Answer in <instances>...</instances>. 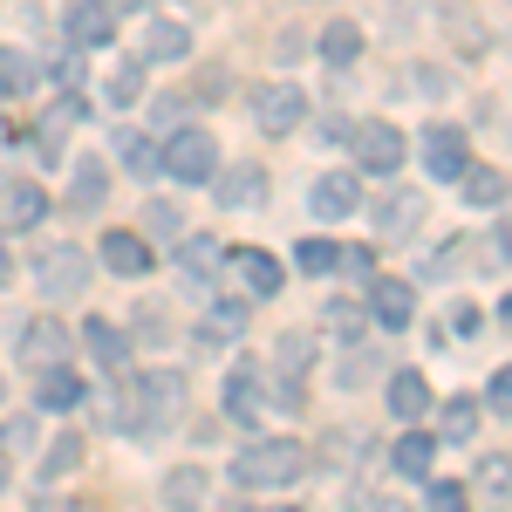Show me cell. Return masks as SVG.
<instances>
[{
	"label": "cell",
	"mask_w": 512,
	"mask_h": 512,
	"mask_svg": "<svg viewBox=\"0 0 512 512\" xmlns=\"http://www.w3.org/2000/svg\"><path fill=\"white\" fill-rule=\"evenodd\" d=\"M137 96H144V69H130V62H123L117 76H110V103L123 110V103H137Z\"/></svg>",
	"instance_id": "34"
},
{
	"label": "cell",
	"mask_w": 512,
	"mask_h": 512,
	"mask_svg": "<svg viewBox=\"0 0 512 512\" xmlns=\"http://www.w3.org/2000/svg\"><path fill=\"white\" fill-rule=\"evenodd\" d=\"M21 362H35V369H48V362H69V328H62V321H28Z\"/></svg>",
	"instance_id": "15"
},
{
	"label": "cell",
	"mask_w": 512,
	"mask_h": 512,
	"mask_svg": "<svg viewBox=\"0 0 512 512\" xmlns=\"http://www.w3.org/2000/svg\"><path fill=\"white\" fill-rule=\"evenodd\" d=\"M321 55H328L335 69H349L355 55H362V28H355V21H328V28H321Z\"/></svg>",
	"instance_id": "24"
},
{
	"label": "cell",
	"mask_w": 512,
	"mask_h": 512,
	"mask_svg": "<svg viewBox=\"0 0 512 512\" xmlns=\"http://www.w3.org/2000/svg\"><path fill=\"white\" fill-rule=\"evenodd\" d=\"M437 424H444V437H458V444H465V437L478 431V403H465V396H451V403H444V417H437Z\"/></svg>",
	"instance_id": "30"
},
{
	"label": "cell",
	"mask_w": 512,
	"mask_h": 512,
	"mask_svg": "<svg viewBox=\"0 0 512 512\" xmlns=\"http://www.w3.org/2000/svg\"><path fill=\"white\" fill-rule=\"evenodd\" d=\"M35 280H41V294H82L89 287V253L82 246H41V260H35Z\"/></svg>",
	"instance_id": "5"
},
{
	"label": "cell",
	"mask_w": 512,
	"mask_h": 512,
	"mask_svg": "<svg viewBox=\"0 0 512 512\" xmlns=\"http://www.w3.org/2000/svg\"><path fill=\"white\" fill-rule=\"evenodd\" d=\"M117 35V7L110 0H69V41L76 48H103Z\"/></svg>",
	"instance_id": "8"
},
{
	"label": "cell",
	"mask_w": 512,
	"mask_h": 512,
	"mask_svg": "<svg viewBox=\"0 0 512 512\" xmlns=\"http://www.w3.org/2000/svg\"><path fill=\"white\" fill-rule=\"evenodd\" d=\"M185 55H192V28L158 14V21L144 28V62H185Z\"/></svg>",
	"instance_id": "13"
},
{
	"label": "cell",
	"mask_w": 512,
	"mask_h": 512,
	"mask_svg": "<svg viewBox=\"0 0 512 512\" xmlns=\"http://www.w3.org/2000/svg\"><path fill=\"white\" fill-rule=\"evenodd\" d=\"M390 410L410 424V417H424L431 410V383L417 376V369H403V376H390Z\"/></svg>",
	"instance_id": "21"
},
{
	"label": "cell",
	"mask_w": 512,
	"mask_h": 512,
	"mask_svg": "<svg viewBox=\"0 0 512 512\" xmlns=\"http://www.w3.org/2000/svg\"><path fill=\"white\" fill-rule=\"evenodd\" d=\"M458 178H465V198H472V205H506V171H492V164H465Z\"/></svg>",
	"instance_id": "25"
},
{
	"label": "cell",
	"mask_w": 512,
	"mask_h": 512,
	"mask_svg": "<svg viewBox=\"0 0 512 512\" xmlns=\"http://www.w3.org/2000/svg\"><path fill=\"white\" fill-rule=\"evenodd\" d=\"M308 205H315V219H349L355 205H362V185L335 171V178H321L315 192H308Z\"/></svg>",
	"instance_id": "16"
},
{
	"label": "cell",
	"mask_w": 512,
	"mask_h": 512,
	"mask_svg": "<svg viewBox=\"0 0 512 512\" xmlns=\"http://www.w3.org/2000/svg\"><path fill=\"white\" fill-rule=\"evenodd\" d=\"M103 260H110V274H151V246L137 233H110L103 239Z\"/></svg>",
	"instance_id": "20"
},
{
	"label": "cell",
	"mask_w": 512,
	"mask_h": 512,
	"mask_svg": "<svg viewBox=\"0 0 512 512\" xmlns=\"http://www.w3.org/2000/svg\"><path fill=\"white\" fill-rule=\"evenodd\" d=\"M492 403L512 417V369H499V376H492Z\"/></svg>",
	"instance_id": "40"
},
{
	"label": "cell",
	"mask_w": 512,
	"mask_h": 512,
	"mask_svg": "<svg viewBox=\"0 0 512 512\" xmlns=\"http://www.w3.org/2000/svg\"><path fill=\"white\" fill-rule=\"evenodd\" d=\"M41 212H48V198H41L35 178H14V185L0 192V226H7V233H28V226H41Z\"/></svg>",
	"instance_id": "9"
},
{
	"label": "cell",
	"mask_w": 512,
	"mask_h": 512,
	"mask_svg": "<svg viewBox=\"0 0 512 512\" xmlns=\"http://www.w3.org/2000/svg\"><path fill=\"white\" fill-rule=\"evenodd\" d=\"M178 267H185V274H192L198 287H205V280H212L219 267H226V246H219L212 233H192L185 246H178Z\"/></svg>",
	"instance_id": "18"
},
{
	"label": "cell",
	"mask_w": 512,
	"mask_h": 512,
	"mask_svg": "<svg viewBox=\"0 0 512 512\" xmlns=\"http://www.w3.org/2000/svg\"><path fill=\"white\" fill-rule=\"evenodd\" d=\"M164 171H171L178 185H212V178H219V144H212V130L178 123L171 144H164Z\"/></svg>",
	"instance_id": "2"
},
{
	"label": "cell",
	"mask_w": 512,
	"mask_h": 512,
	"mask_svg": "<svg viewBox=\"0 0 512 512\" xmlns=\"http://www.w3.org/2000/svg\"><path fill=\"white\" fill-rule=\"evenodd\" d=\"M424 164H431V178H458V171H465V137H458V130H451V123H437L431 137H424Z\"/></svg>",
	"instance_id": "14"
},
{
	"label": "cell",
	"mask_w": 512,
	"mask_h": 512,
	"mask_svg": "<svg viewBox=\"0 0 512 512\" xmlns=\"http://www.w3.org/2000/svg\"><path fill=\"white\" fill-rule=\"evenodd\" d=\"M164 492L192 506V499H205V472H171V485H164Z\"/></svg>",
	"instance_id": "38"
},
{
	"label": "cell",
	"mask_w": 512,
	"mask_h": 512,
	"mask_svg": "<svg viewBox=\"0 0 512 512\" xmlns=\"http://www.w3.org/2000/svg\"><path fill=\"white\" fill-rule=\"evenodd\" d=\"M144 226H158V233H171V226H178V212H171V205H151V212H144ZM178 239V233H171Z\"/></svg>",
	"instance_id": "41"
},
{
	"label": "cell",
	"mask_w": 512,
	"mask_h": 512,
	"mask_svg": "<svg viewBox=\"0 0 512 512\" xmlns=\"http://www.w3.org/2000/svg\"><path fill=\"white\" fill-rule=\"evenodd\" d=\"M110 7H117V14H137V7H144V0H110Z\"/></svg>",
	"instance_id": "42"
},
{
	"label": "cell",
	"mask_w": 512,
	"mask_h": 512,
	"mask_svg": "<svg viewBox=\"0 0 512 512\" xmlns=\"http://www.w3.org/2000/svg\"><path fill=\"white\" fill-rule=\"evenodd\" d=\"M417 226H424V192H396L376 205V233L403 239V233H417Z\"/></svg>",
	"instance_id": "17"
},
{
	"label": "cell",
	"mask_w": 512,
	"mask_h": 512,
	"mask_svg": "<svg viewBox=\"0 0 512 512\" xmlns=\"http://www.w3.org/2000/svg\"><path fill=\"white\" fill-rule=\"evenodd\" d=\"M349 151L369 178H396V171H403V130H396V123H355Z\"/></svg>",
	"instance_id": "4"
},
{
	"label": "cell",
	"mask_w": 512,
	"mask_h": 512,
	"mask_svg": "<svg viewBox=\"0 0 512 512\" xmlns=\"http://www.w3.org/2000/svg\"><path fill=\"white\" fill-rule=\"evenodd\" d=\"M103 192H110V171H103L96 158H82L76 164V185H69V205H76V212H96Z\"/></svg>",
	"instance_id": "22"
},
{
	"label": "cell",
	"mask_w": 512,
	"mask_h": 512,
	"mask_svg": "<svg viewBox=\"0 0 512 512\" xmlns=\"http://www.w3.org/2000/svg\"><path fill=\"white\" fill-rule=\"evenodd\" d=\"M431 458H437V444L424 431L396 437V472H403V478H431Z\"/></svg>",
	"instance_id": "26"
},
{
	"label": "cell",
	"mask_w": 512,
	"mask_h": 512,
	"mask_svg": "<svg viewBox=\"0 0 512 512\" xmlns=\"http://www.w3.org/2000/svg\"><path fill=\"white\" fill-rule=\"evenodd\" d=\"M226 267L246 280V294H280V260H274V253H260V246H239V253H226Z\"/></svg>",
	"instance_id": "12"
},
{
	"label": "cell",
	"mask_w": 512,
	"mask_h": 512,
	"mask_svg": "<svg viewBox=\"0 0 512 512\" xmlns=\"http://www.w3.org/2000/svg\"><path fill=\"white\" fill-rule=\"evenodd\" d=\"M253 117H260L267 137H287V130H301V117H308V96H301L294 82H267V89L253 96Z\"/></svg>",
	"instance_id": "6"
},
{
	"label": "cell",
	"mask_w": 512,
	"mask_h": 512,
	"mask_svg": "<svg viewBox=\"0 0 512 512\" xmlns=\"http://www.w3.org/2000/svg\"><path fill=\"white\" fill-rule=\"evenodd\" d=\"M267 403H274V396L260 383V369H253V362H233V376H226V417H233V424H260Z\"/></svg>",
	"instance_id": "7"
},
{
	"label": "cell",
	"mask_w": 512,
	"mask_h": 512,
	"mask_svg": "<svg viewBox=\"0 0 512 512\" xmlns=\"http://www.w3.org/2000/svg\"><path fill=\"white\" fill-rule=\"evenodd\" d=\"M328 328H335V335H362V315L342 308V301H328Z\"/></svg>",
	"instance_id": "39"
},
{
	"label": "cell",
	"mask_w": 512,
	"mask_h": 512,
	"mask_svg": "<svg viewBox=\"0 0 512 512\" xmlns=\"http://www.w3.org/2000/svg\"><path fill=\"white\" fill-rule=\"evenodd\" d=\"M0 280H14V260H7V253H0Z\"/></svg>",
	"instance_id": "43"
},
{
	"label": "cell",
	"mask_w": 512,
	"mask_h": 512,
	"mask_svg": "<svg viewBox=\"0 0 512 512\" xmlns=\"http://www.w3.org/2000/svg\"><path fill=\"white\" fill-rule=\"evenodd\" d=\"M178 410H185V376L158 369V376L137 383V410H130V424H137V431H164Z\"/></svg>",
	"instance_id": "3"
},
{
	"label": "cell",
	"mask_w": 512,
	"mask_h": 512,
	"mask_svg": "<svg viewBox=\"0 0 512 512\" xmlns=\"http://www.w3.org/2000/svg\"><path fill=\"white\" fill-rule=\"evenodd\" d=\"M239 328H246V308H233V301L212 308V321H205V335H239Z\"/></svg>",
	"instance_id": "37"
},
{
	"label": "cell",
	"mask_w": 512,
	"mask_h": 512,
	"mask_svg": "<svg viewBox=\"0 0 512 512\" xmlns=\"http://www.w3.org/2000/svg\"><path fill=\"white\" fill-rule=\"evenodd\" d=\"M506 321H512V301H506Z\"/></svg>",
	"instance_id": "45"
},
{
	"label": "cell",
	"mask_w": 512,
	"mask_h": 512,
	"mask_svg": "<svg viewBox=\"0 0 512 512\" xmlns=\"http://www.w3.org/2000/svg\"><path fill=\"white\" fill-rule=\"evenodd\" d=\"M117 151H123V164H130V171H158V151H151L144 137H117Z\"/></svg>",
	"instance_id": "35"
},
{
	"label": "cell",
	"mask_w": 512,
	"mask_h": 512,
	"mask_svg": "<svg viewBox=\"0 0 512 512\" xmlns=\"http://www.w3.org/2000/svg\"><path fill=\"white\" fill-rule=\"evenodd\" d=\"M369 301H376V321H383V328H410V315H417V294H410L403 280H376Z\"/></svg>",
	"instance_id": "19"
},
{
	"label": "cell",
	"mask_w": 512,
	"mask_h": 512,
	"mask_svg": "<svg viewBox=\"0 0 512 512\" xmlns=\"http://www.w3.org/2000/svg\"><path fill=\"white\" fill-rule=\"evenodd\" d=\"M274 362H280V376H301V369L315 362V342H308V335H280Z\"/></svg>",
	"instance_id": "29"
},
{
	"label": "cell",
	"mask_w": 512,
	"mask_h": 512,
	"mask_svg": "<svg viewBox=\"0 0 512 512\" xmlns=\"http://www.w3.org/2000/svg\"><path fill=\"white\" fill-rule=\"evenodd\" d=\"M0 485H7V465H0Z\"/></svg>",
	"instance_id": "44"
},
{
	"label": "cell",
	"mask_w": 512,
	"mask_h": 512,
	"mask_svg": "<svg viewBox=\"0 0 512 512\" xmlns=\"http://www.w3.org/2000/svg\"><path fill=\"white\" fill-rule=\"evenodd\" d=\"M28 82H35V62L21 48H0V96H21Z\"/></svg>",
	"instance_id": "27"
},
{
	"label": "cell",
	"mask_w": 512,
	"mask_h": 512,
	"mask_svg": "<svg viewBox=\"0 0 512 512\" xmlns=\"http://www.w3.org/2000/svg\"><path fill=\"white\" fill-rule=\"evenodd\" d=\"M478 492L512 499V458H485V465H478Z\"/></svg>",
	"instance_id": "31"
},
{
	"label": "cell",
	"mask_w": 512,
	"mask_h": 512,
	"mask_svg": "<svg viewBox=\"0 0 512 512\" xmlns=\"http://www.w3.org/2000/svg\"><path fill=\"white\" fill-rule=\"evenodd\" d=\"M301 472H308V451L294 437H260L233 458V485H246V492H287Z\"/></svg>",
	"instance_id": "1"
},
{
	"label": "cell",
	"mask_w": 512,
	"mask_h": 512,
	"mask_svg": "<svg viewBox=\"0 0 512 512\" xmlns=\"http://www.w3.org/2000/svg\"><path fill=\"white\" fill-rule=\"evenodd\" d=\"M82 376L76 369H69V362H48V369H41V383H35V403L41 410H82Z\"/></svg>",
	"instance_id": "10"
},
{
	"label": "cell",
	"mask_w": 512,
	"mask_h": 512,
	"mask_svg": "<svg viewBox=\"0 0 512 512\" xmlns=\"http://www.w3.org/2000/svg\"><path fill=\"white\" fill-rule=\"evenodd\" d=\"M76 465H82V437H55L48 458H41V478H62V472H76Z\"/></svg>",
	"instance_id": "28"
},
{
	"label": "cell",
	"mask_w": 512,
	"mask_h": 512,
	"mask_svg": "<svg viewBox=\"0 0 512 512\" xmlns=\"http://www.w3.org/2000/svg\"><path fill=\"white\" fill-rule=\"evenodd\" d=\"M82 342H89V355H96V362H103V369H123V349H130V342H123L117 335V321H89V328H82Z\"/></svg>",
	"instance_id": "23"
},
{
	"label": "cell",
	"mask_w": 512,
	"mask_h": 512,
	"mask_svg": "<svg viewBox=\"0 0 512 512\" xmlns=\"http://www.w3.org/2000/svg\"><path fill=\"white\" fill-rule=\"evenodd\" d=\"M335 253H342V246H328V239H301V253H294V260H301V274H328V267H335Z\"/></svg>",
	"instance_id": "33"
},
{
	"label": "cell",
	"mask_w": 512,
	"mask_h": 512,
	"mask_svg": "<svg viewBox=\"0 0 512 512\" xmlns=\"http://www.w3.org/2000/svg\"><path fill=\"white\" fill-rule=\"evenodd\" d=\"M431 506L437 512H458V506H465V485H458V478H431Z\"/></svg>",
	"instance_id": "36"
},
{
	"label": "cell",
	"mask_w": 512,
	"mask_h": 512,
	"mask_svg": "<svg viewBox=\"0 0 512 512\" xmlns=\"http://www.w3.org/2000/svg\"><path fill=\"white\" fill-rule=\"evenodd\" d=\"M212 192H219V205H226V212H260V205H267V171L239 164L233 178H219Z\"/></svg>",
	"instance_id": "11"
},
{
	"label": "cell",
	"mask_w": 512,
	"mask_h": 512,
	"mask_svg": "<svg viewBox=\"0 0 512 512\" xmlns=\"http://www.w3.org/2000/svg\"><path fill=\"white\" fill-rule=\"evenodd\" d=\"M41 123H48V144H55L62 130H76V123H82V96H76V89H69V96H62V103H55V110H48V117H41Z\"/></svg>",
	"instance_id": "32"
}]
</instances>
